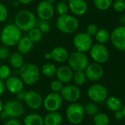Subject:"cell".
I'll return each mask as SVG.
<instances>
[{
  "instance_id": "836d02e7",
  "label": "cell",
  "mask_w": 125,
  "mask_h": 125,
  "mask_svg": "<svg viewBox=\"0 0 125 125\" xmlns=\"http://www.w3.org/2000/svg\"><path fill=\"white\" fill-rule=\"evenodd\" d=\"M11 76V68L7 64L0 65V80L5 81Z\"/></svg>"
},
{
  "instance_id": "484cf974",
  "label": "cell",
  "mask_w": 125,
  "mask_h": 125,
  "mask_svg": "<svg viewBox=\"0 0 125 125\" xmlns=\"http://www.w3.org/2000/svg\"><path fill=\"white\" fill-rule=\"evenodd\" d=\"M56 70H57V68L51 62H47L42 66L40 72L45 77L52 78L56 75Z\"/></svg>"
},
{
  "instance_id": "d6986e66",
  "label": "cell",
  "mask_w": 125,
  "mask_h": 125,
  "mask_svg": "<svg viewBox=\"0 0 125 125\" xmlns=\"http://www.w3.org/2000/svg\"><path fill=\"white\" fill-rule=\"evenodd\" d=\"M73 70L69 66H61L57 68L56 73V79L64 84L70 83L73 81Z\"/></svg>"
},
{
  "instance_id": "6da1fadb",
  "label": "cell",
  "mask_w": 125,
  "mask_h": 125,
  "mask_svg": "<svg viewBox=\"0 0 125 125\" xmlns=\"http://www.w3.org/2000/svg\"><path fill=\"white\" fill-rule=\"evenodd\" d=\"M22 37V31L15 23L5 25L0 33V40L2 44L7 47L17 45Z\"/></svg>"
},
{
  "instance_id": "c3c4849f",
  "label": "cell",
  "mask_w": 125,
  "mask_h": 125,
  "mask_svg": "<svg viewBox=\"0 0 125 125\" xmlns=\"http://www.w3.org/2000/svg\"><path fill=\"white\" fill-rule=\"evenodd\" d=\"M122 113H123V114H124L125 118V105H123V106H122Z\"/></svg>"
},
{
  "instance_id": "d590c367",
  "label": "cell",
  "mask_w": 125,
  "mask_h": 125,
  "mask_svg": "<svg viewBox=\"0 0 125 125\" xmlns=\"http://www.w3.org/2000/svg\"><path fill=\"white\" fill-rule=\"evenodd\" d=\"M64 85L63 83H62L60 81L56 79L53 80L50 83V89L51 90V92H55V93H61Z\"/></svg>"
},
{
  "instance_id": "52a82bcc",
  "label": "cell",
  "mask_w": 125,
  "mask_h": 125,
  "mask_svg": "<svg viewBox=\"0 0 125 125\" xmlns=\"http://www.w3.org/2000/svg\"><path fill=\"white\" fill-rule=\"evenodd\" d=\"M68 66L73 70V72L84 71L89 65V59L86 53L78 51L73 52L69 55Z\"/></svg>"
},
{
  "instance_id": "d6a6232c",
  "label": "cell",
  "mask_w": 125,
  "mask_h": 125,
  "mask_svg": "<svg viewBox=\"0 0 125 125\" xmlns=\"http://www.w3.org/2000/svg\"><path fill=\"white\" fill-rule=\"evenodd\" d=\"M85 114H86L88 116H94L96 114L98 113V107L97 105L92 102H89L86 103L83 105Z\"/></svg>"
},
{
  "instance_id": "e0dca14e",
  "label": "cell",
  "mask_w": 125,
  "mask_h": 125,
  "mask_svg": "<svg viewBox=\"0 0 125 125\" xmlns=\"http://www.w3.org/2000/svg\"><path fill=\"white\" fill-rule=\"evenodd\" d=\"M4 83L6 90L11 94H18L19 92L23 90L24 83L20 78V77L11 75L7 80L4 81Z\"/></svg>"
},
{
  "instance_id": "5bb4252c",
  "label": "cell",
  "mask_w": 125,
  "mask_h": 125,
  "mask_svg": "<svg viewBox=\"0 0 125 125\" xmlns=\"http://www.w3.org/2000/svg\"><path fill=\"white\" fill-rule=\"evenodd\" d=\"M60 94L64 101H67L70 103H76L81 95L80 89L77 86L72 84L65 85Z\"/></svg>"
},
{
  "instance_id": "ab89813d",
  "label": "cell",
  "mask_w": 125,
  "mask_h": 125,
  "mask_svg": "<svg viewBox=\"0 0 125 125\" xmlns=\"http://www.w3.org/2000/svg\"><path fill=\"white\" fill-rule=\"evenodd\" d=\"M8 17V10L7 7L0 2V22H4Z\"/></svg>"
},
{
  "instance_id": "4dcf8cb0",
  "label": "cell",
  "mask_w": 125,
  "mask_h": 125,
  "mask_svg": "<svg viewBox=\"0 0 125 125\" xmlns=\"http://www.w3.org/2000/svg\"><path fill=\"white\" fill-rule=\"evenodd\" d=\"M94 7L99 10H107L112 6L113 0H93Z\"/></svg>"
},
{
  "instance_id": "8992f818",
  "label": "cell",
  "mask_w": 125,
  "mask_h": 125,
  "mask_svg": "<svg viewBox=\"0 0 125 125\" xmlns=\"http://www.w3.org/2000/svg\"><path fill=\"white\" fill-rule=\"evenodd\" d=\"M85 111L83 105L78 103H70L66 108V117L67 121L72 125L81 124L84 118Z\"/></svg>"
},
{
  "instance_id": "ffe728a7",
  "label": "cell",
  "mask_w": 125,
  "mask_h": 125,
  "mask_svg": "<svg viewBox=\"0 0 125 125\" xmlns=\"http://www.w3.org/2000/svg\"><path fill=\"white\" fill-rule=\"evenodd\" d=\"M50 54L51 59H53L58 63H63L67 61L70 55L68 51L62 46H56L53 48L50 52Z\"/></svg>"
},
{
  "instance_id": "83f0119b",
  "label": "cell",
  "mask_w": 125,
  "mask_h": 125,
  "mask_svg": "<svg viewBox=\"0 0 125 125\" xmlns=\"http://www.w3.org/2000/svg\"><path fill=\"white\" fill-rule=\"evenodd\" d=\"M110 37H111V33L108 30L105 29H100L98 30L94 37L97 43L105 44L110 40Z\"/></svg>"
},
{
  "instance_id": "f5cc1de1",
  "label": "cell",
  "mask_w": 125,
  "mask_h": 125,
  "mask_svg": "<svg viewBox=\"0 0 125 125\" xmlns=\"http://www.w3.org/2000/svg\"><path fill=\"white\" fill-rule=\"evenodd\" d=\"M1 0H0V2H1Z\"/></svg>"
},
{
  "instance_id": "7bdbcfd3",
  "label": "cell",
  "mask_w": 125,
  "mask_h": 125,
  "mask_svg": "<svg viewBox=\"0 0 125 125\" xmlns=\"http://www.w3.org/2000/svg\"><path fill=\"white\" fill-rule=\"evenodd\" d=\"M6 90V88H5V83H4V81L0 80V97L4 93Z\"/></svg>"
},
{
  "instance_id": "816d5d0a",
  "label": "cell",
  "mask_w": 125,
  "mask_h": 125,
  "mask_svg": "<svg viewBox=\"0 0 125 125\" xmlns=\"http://www.w3.org/2000/svg\"><path fill=\"white\" fill-rule=\"evenodd\" d=\"M66 1H70V0H66Z\"/></svg>"
},
{
  "instance_id": "ba28073f",
  "label": "cell",
  "mask_w": 125,
  "mask_h": 125,
  "mask_svg": "<svg viewBox=\"0 0 125 125\" xmlns=\"http://www.w3.org/2000/svg\"><path fill=\"white\" fill-rule=\"evenodd\" d=\"M73 45L76 51L86 53L90 51L93 45L92 37L88 35L86 32H79L74 36Z\"/></svg>"
},
{
  "instance_id": "8d00e7d4",
  "label": "cell",
  "mask_w": 125,
  "mask_h": 125,
  "mask_svg": "<svg viewBox=\"0 0 125 125\" xmlns=\"http://www.w3.org/2000/svg\"><path fill=\"white\" fill-rule=\"evenodd\" d=\"M113 8L117 12H122L125 10V0H115L112 4Z\"/></svg>"
},
{
  "instance_id": "5b68a950",
  "label": "cell",
  "mask_w": 125,
  "mask_h": 125,
  "mask_svg": "<svg viewBox=\"0 0 125 125\" xmlns=\"http://www.w3.org/2000/svg\"><path fill=\"white\" fill-rule=\"evenodd\" d=\"M24 108L21 102L16 100H10L4 103L3 111L1 113L4 118L18 119L23 116Z\"/></svg>"
},
{
  "instance_id": "f907efd6",
  "label": "cell",
  "mask_w": 125,
  "mask_h": 125,
  "mask_svg": "<svg viewBox=\"0 0 125 125\" xmlns=\"http://www.w3.org/2000/svg\"><path fill=\"white\" fill-rule=\"evenodd\" d=\"M85 1H91V0H85Z\"/></svg>"
},
{
  "instance_id": "ac0fdd59",
  "label": "cell",
  "mask_w": 125,
  "mask_h": 125,
  "mask_svg": "<svg viewBox=\"0 0 125 125\" xmlns=\"http://www.w3.org/2000/svg\"><path fill=\"white\" fill-rule=\"evenodd\" d=\"M68 6L70 11L75 16L83 15L88 10L87 1L85 0H70Z\"/></svg>"
},
{
  "instance_id": "7dc6e473",
  "label": "cell",
  "mask_w": 125,
  "mask_h": 125,
  "mask_svg": "<svg viewBox=\"0 0 125 125\" xmlns=\"http://www.w3.org/2000/svg\"><path fill=\"white\" fill-rule=\"evenodd\" d=\"M45 58L47 59H51V54H50V52L45 54Z\"/></svg>"
},
{
  "instance_id": "e575fe53",
  "label": "cell",
  "mask_w": 125,
  "mask_h": 125,
  "mask_svg": "<svg viewBox=\"0 0 125 125\" xmlns=\"http://www.w3.org/2000/svg\"><path fill=\"white\" fill-rule=\"evenodd\" d=\"M37 27L41 31L42 34H46L49 32L51 30V24H50L49 21L40 19L39 21H37Z\"/></svg>"
},
{
  "instance_id": "7c38bea8",
  "label": "cell",
  "mask_w": 125,
  "mask_h": 125,
  "mask_svg": "<svg viewBox=\"0 0 125 125\" xmlns=\"http://www.w3.org/2000/svg\"><path fill=\"white\" fill-rule=\"evenodd\" d=\"M110 40L117 50L125 51V26L115 28L111 33Z\"/></svg>"
},
{
  "instance_id": "44dd1931",
  "label": "cell",
  "mask_w": 125,
  "mask_h": 125,
  "mask_svg": "<svg viewBox=\"0 0 125 125\" xmlns=\"http://www.w3.org/2000/svg\"><path fill=\"white\" fill-rule=\"evenodd\" d=\"M16 46H17L18 52L24 55L31 51L34 47V42L29 39L28 36L22 37Z\"/></svg>"
},
{
  "instance_id": "8fae6325",
  "label": "cell",
  "mask_w": 125,
  "mask_h": 125,
  "mask_svg": "<svg viewBox=\"0 0 125 125\" xmlns=\"http://www.w3.org/2000/svg\"><path fill=\"white\" fill-rule=\"evenodd\" d=\"M89 53L94 62L100 64L105 63L109 59V51L105 44H93Z\"/></svg>"
},
{
  "instance_id": "f6af8a7d",
  "label": "cell",
  "mask_w": 125,
  "mask_h": 125,
  "mask_svg": "<svg viewBox=\"0 0 125 125\" xmlns=\"http://www.w3.org/2000/svg\"><path fill=\"white\" fill-rule=\"evenodd\" d=\"M119 22L122 24V26H125V15H122L119 18Z\"/></svg>"
},
{
  "instance_id": "f1b7e54d",
  "label": "cell",
  "mask_w": 125,
  "mask_h": 125,
  "mask_svg": "<svg viewBox=\"0 0 125 125\" xmlns=\"http://www.w3.org/2000/svg\"><path fill=\"white\" fill-rule=\"evenodd\" d=\"M42 36H43V34L37 26L32 29L31 30H30L29 31V35H28V37L34 42V44L40 42L42 39Z\"/></svg>"
},
{
  "instance_id": "4316f807",
  "label": "cell",
  "mask_w": 125,
  "mask_h": 125,
  "mask_svg": "<svg viewBox=\"0 0 125 125\" xmlns=\"http://www.w3.org/2000/svg\"><path fill=\"white\" fill-rule=\"evenodd\" d=\"M110 118L105 113H97L93 116V122L94 125H109Z\"/></svg>"
},
{
  "instance_id": "7402d4cb",
  "label": "cell",
  "mask_w": 125,
  "mask_h": 125,
  "mask_svg": "<svg viewBox=\"0 0 125 125\" xmlns=\"http://www.w3.org/2000/svg\"><path fill=\"white\" fill-rule=\"evenodd\" d=\"M63 122L62 114L58 112H48L44 117V125H61Z\"/></svg>"
},
{
  "instance_id": "2e32d148",
  "label": "cell",
  "mask_w": 125,
  "mask_h": 125,
  "mask_svg": "<svg viewBox=\"0 0 125 125\" xmlns=\"http://www.w3.org/2000/svg\"><path fill=\"white\" fill-rule=\"evenodd\" d=\"M87 80L91 81H97L100 80L104 75L103 67L100 64L93 62L89 64L84 70Z\"/></svg>"
},
{
  "instance_id": "74e56055",
  "label": "cell",
  "mask_w": 125,
  "mask_h": 125,
  "mask_svg": "<svg viewBox=\"0 0 125 125\" xmlns=\"http://www.w3.org/2000/svg\"><path fill=\"white\" fill-rule=\"evenodd\" d=\"M98 30H99V28L96 24L91 23L87 26L86 29V33L88 35H89L91 37H95Z\"/></svg>"
},
{
  "instance_id": "f35d334b",
  "label": "cell",
  "mask_w": 125,
  "mask_h": 125,
  "mask_svg": "<svg viewBox=\"0 0 125 125\" xmlns=\"http://www.w3.org/2000/svg\"><path fill=\"white\" fill-rule=\"evenodd\" d=\"M10 56V51L9 47L4 45L0 46V60H5L7 59H9Z\"/></svg>"
},
{
  "instance_id": "ee69618b",
  "label": "cell",
  "mask_w": 125,
  "mask_h": 125,
  "mask_svg": "<svg viewBox=\"0 0 125 125\" xmlns=\"http://www.w3.org/2000/svg\"><path fill=\"white\" fill-rule=\"evenodd\" d=\"M33 1L34 0H17V1H18L21 4H29Z\"/></svg>"
},
{
  "instance_id": "d4e9b609",
  "label": "cell",
  "mask_w": 125,
  "mask_h": 125,
  "mask_svg": "<svg viewBox=\"0 0 125 125\" xmlns=\"http://www.w3.org/2000/svg\"><path fill=\"white\" fill-rule=\"evenodd\" d=\"M24 125H44V118L39 114L31 113L23 119Z\"/></svg>"
},
{
  "instance_id": "681fc988",
  "label": "cell",
  "mask_w": 125,
  "mask_h": 125,
  "mask_svg": "<svg viewBox=\"0 0 125 125\" xmlns=\"http://www.w3.org/2000/svg\"><path fill=\"white\" fill-rule=\"evenodd\" d=\"M45 1H48V2H50V3H53V2H55V1H56L57 0H45Z\"/></svg>"
},
{
  "instance_id": "bcb514c9",
  "label": "cell",
  "mask_w": 125,
  "mask_h": 125,
  "mask_svg": "<svg viewBox=\"0 0 125 125\" xmlns=\"http://www.w3.org/2000/svg\"><path fill=\"white\" fill-rule=\"evenodd\" d=\"M3 108H4V103L2 102V100L0 99V114L3 111Z\"/></svg>"
},
{
  "instance_id": "60d3db41",
  "label": "cell",
  "mask_w": 125,
  "mask_h": 125,
  "mask_svg": "<svg viewBox=\"0 0 125 125\" xmlns=\"http://www.w3.org/2000/svg\"><path fill=\"white\" fill-rule=\"evenodd\" d=\"M3 125H21V124L17 119H8Z\"/></svg>"
},
{
  "instance_id": "277c9868",
  "label": "cell",
  "mask_w": 125,
  "mask_h": 125,
  "mask_svg": "<svg viewBox=\"0 0 125 125\" xmlns=\"http://www.w3.org/2000/svg\"><path fill=\"white\" fill-rule=\"evenodd\" d=\"M56 25L58 30L64 34L74 33L80 26L78 18L70 14L59 15L56 19Z\"/></svg>"
},
{
  "instance_id": "4fadbf2b",
  "label": "cell",
  "mask_w": 125,
  "mask_h": 125,
  "mask_svg": "<svg viewBox=\"0 0 125 125\" xmlns=\"http://www.w3.org/2000/svg\"><path fill=\"white\" fill-rule=\"evenodd\" d=\"M36 12L40 19L49 21L55 14V7L52 3H50L45 0H42L37 5Z\"/></svg>"
},
{
  "instance_id": "b9f144b4",
  "label": "cell",
  "mask_w": 125,
  "mask_h": 125,
  "mask_svg": "<svg viewBox=\"0 0 125 125\" xmlns=\"http://www.w3.org/2000/svg\"><path fill=\"white\" fill-rule=\"evenodd\" d=\"M114 118L116 120H122L123 119H125V116H124L122 110L114 112Z\"/></svg>"
},
{
  "instance_id": "7a4b0ae2",
  "label": "cell",
  "mask_w": 125,
  "mask_h": 125,
  "mask_svg": "<svg viewBox=\"0 0 125 125\" xmlns=\"http://www.w3.org/2000/svg\"><path fill=\"white\" fill-rule=\"evenodd\" d=\"M15 24L21 31H29L37 26V19L35 15L30 10H21L15 17Z\"/></svg>"
},
{
  "instance_id": "9c48e42d",
  "label": "cell",
  "mask_w": 125,
  "mask_h": 125,
  "mask_svg": "<svg viewBox=\"0 0 125 125\" xmlns=\"http://www.w3.org/2000/svg\"><path fill=\"white\" fill-rule=\"evenodd\" d=\"M87 95L89 98L97 103H102L105 102L108 97V92L103 85L95 83L90 86L87 90Z\"/></svg>"
},
{
  "instance_id": "9a60e30c",
  "label": "cell",
  "mask_w": 125,
  "mask_h": 125,
  "mask_svg": "<svg viewBox=\"0 0 125 125\" xmlns=\"http://www.w3.org/2000/svg\"><path fill=\"white\" fill-rule=\"evenodd\" d=\"M23 100L26 105L32 110H38L42 106V97L40 93L34 90L26 92Z\"/></svg>"
},
{
  "instance_id": "cb8c5ba5",
  "label": "cell",
  "mask_w": 125,
  "mask_h": 125,
  "mask_svg": "<svg viewBox=\"0 0 125 125\" xmlns=\"http://www.w3.org/2000/svg\"><path fill=\"white\" fill-rule=\"evenodd\" d=\"M9 63L12 68L19 70L25 64L23 55L19 52H15L10 54L9 57Z\"/></svg>"
},
{
  "instance_id": "3957f363",
  "label": "cell",
  "mask_w": 125,
  "mask_h": 125,
  "mask_svg": "<svg viewBox=\"0 0 125 125\" xmlns=\"http://www.w3.org/2000/svg\"><path fill=\"white\" fill-rule=\"evenodd\" d=\"M18 74L24 84L32 86L40 80L41 72L40 69L35 64L25 63L18 70Z\"/></svg>"
},
{
  "instance_id": "603a6c76",
  "label": "cell",
  "mask_w": 125,
  "mask_h": 125,
  "mask_svg": "<svg viewBox=\"0 0 125 125\" xmlns=\"http://www.w3.org/2000/svg\"><path fill=\"white\" fill-rule=\"evenodd\" d=\"M105 105L108 109H109L112 112H116L122 110L123 106L122 100L116 96H110L105 100Z\"/></svg>"
},
{
  "instance_id": "30bf717a",
  "label": "cell",
  "mask_w": 125,
  "mask_h": 125,
  "mask_svg": "<svg viewBox=\"0 0 125 125\" xmlns=\"http://www.w3.org/2000/svg\"><path fill=\"white\" fill-rule=\"evenodd\" d=\"M64 100L59 93L51 92L43 99L42 106L48 112L58 111L63 105Z\"/></svg>"
},
{
  "instance_id": "f546056e",
  "label": "cell",
  "mask_w": 125,
  "mask_h": 125,
  "mask_svg": "<svg viewBox=\"0 0 125 125\" xmlns=\"http://www.w3.org/2000/svg\"><path fill=\"white\" fill-rule=\"evenodd\" d=\"M87 78L85 75L84 71H78V72H74L73 73V81L75 83V86H82L83 85Z\"/></svg>"
},
{
  "instance_id": "1f68e13d",
  "label": "cell",
  "mask_w": 125,
  "mask_h": 125,
  "mask_svg": "<svg viewBox=\"0 0 125 125\" xmlns=\"http://www.w3.org/2000/svg\"><path fill=\"white\" fill-rule=\"evenodd\" d=\"M54 7H55V12L56 13H58L59 15L68 14V12L70 11L68 3L63 1H59Z\"/></svg>"
}]
</instances>
